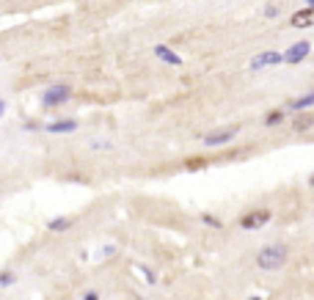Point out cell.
<instances>
[{
	"label": "cell",
	"instance_id": "cell-20",
	"mask_svg": "<svg viewBox=\"0 0 314 300\" xmlns=\"http://www.w3.org/2000/svg\"><path fill=\"white\" fill-rule=\"evenodd\" d=\"M3 110H6V102L0 100V116H3Z\"/></svg>",
	"mask_w": 314,
	"mask_h": 300
},
{
	"label": "cell",
	"instance_id": "cell-15",
	"mask_svg": "<svg viewBox=\"0 0 314 300\" xmlns=\"http://www.w3.org/2000/svg\"><path fill=\"white\" fill-rule=\"evenodd\" d=\"M17 281V276H14L11 270H6V273H0V287H8V284H14Z\"/></svg>",
	"mask_w": 314,
	"mask_h": 300
},
{
	"label": "cell",
	"instance_id": "cell-23",
	"mask_svg": "<svg viewBox=\"0 0 314 300\" xmlns=\"http://www.w3.org/2000/svg\"><path fill=\"white\" fill-rule=\"evenodd\" d=\"M251 300H262V298H251Z\"/></svg>",
	"mask_w": 314,
	"mask_h": 300
},
{
	"label": "cell",
	"instance_id": "cell-5",
	"mask_svg": "<svg viewBox=\"0 0 314 300\" xmlns=\"http://www.w3.org/2000/svg\"><path fill=\"white\" fill-rule=\"evenodd\" d=\"M284 61V53H276V50H267V53H259L251 58V72H259L265 69V66H276Z\"/></svg>",
	"mask_w": 314,
	"mask_h": 300
},
{
	"label": "cell",
	"instance_id": "cell-8",
	"mask_svg": "<svg viewBox=\"0 0 314 300\" xmlns=\"http://www.w3.org/2000/svg\"><path fill=\"white\" fill-rule=\"evenodd\" d=\"M77 130V121L75 118H58V121H50L47 124V132H53V135H64V132H75Z\"/></svg>",
	"mask_w": 314,
	"mask_h": 300
},
{
	"label": "cell",
	"instance_id": "cell-22",
	"mask_svg": "<svg viewBox=\"0 0 314 300\" xmlns=\"http://www.w3.org/2000/svg\"><path fill=\"white\" fill-rule=\"evenodd\" d=\"M303 3H306V6H314V0H303Z\"/></svg>",
	"mask_w": 314,
	"mask_h": 300
},
{
	"label": "cell",
	"instance_id": "cell-6",
	"mask_svg": "<svg viewBox=\"0 0 314 300\" xmlns=\"http://www.w3.org/2000/svg\"><path fill=\"white\" fill-rule=\"evenodd\" d=\"M309 53H312V41H306V39H303V41H295V44H292V47L284 53V64H301Z\"/></svg>",
	"mask_w": 314,
	"mask_h": 300
},
{
	"label": "cell",
	"instance_id": "cell-1",
	"mask_svg": "<svg viewBox=\"0 0 314 300\" xmlns=\"http://www.w3.org/2000/svg\"><path fill=\"white\" fill-rule=\"evenodd\" d=\"M287 262V248L284 245H267L256 253V267L259 270H281Z\"/></svg>",
	"mask_w": 314,
	"mask_h": 300
},
{
	"label": "cell",
	"instance_id": "cell-18",
	"mask_svg": "<svg viewBox=\"0 0 314 300\" xmlns=\"http://www.w3.org/2000/svg\"><path fill=\"white\" fill-rule=\"evenodd\" d=\"M143 278H146V281H149V284H154V281H157V276H154V273H152V270H143Z\"/></svg>",
	"mask_w": 314,
	"mask_h": 300
},
{
	"label": "cell",
	"instance_id": "cell-21",
	"mask_svg": "<svg viewBox=\"0 0 314 300\" xmlns=\"http://www.w3.org/2000/svg\"><path fill=\"white\" fill-rule=\"evenodd\" d=\"M309 185H312V188H314V174H312V177H309Z\"/></svg>",
	"mask_w": 314,
	"mask_h": 300
},
{
	"label": "cell",
	"instance_id": "cell-19",
	"mask_svg": "<svg viewBox=\"0 0 314 300\" xmlns=\"http://www.w3.org/2000/svg\"><path fill=\"white\" fill-rule=\"evenodd\" d=\"M83 300H100V295H97V292H86Z\"/></svg>",
	"mask_w": 314,
	"mask_h": 300
},
{
	"label": "cell",
	"instance_id": "cell-11",
	"mask_svg": "<svg viewBox=\"0 0 314 300\" xmlns=\"http://www.w3.org/2000/svg\"><path fill=\"white\" fill-rule=\"evenodd\" d=\"M309 127H314V116H298L295 121H292V130L295 132H303V130H309Z\"/></svg>",
	"mask_w": 314,
	"mask_h": 300
},
{
	"label": "cell",
	"instance_id": "cell-13",
	"mask_svg": "<svg viewBox=\"0 0 314 300\" xmlns=\"http://www.w3.org/2000/svg\"><path fill=\"white\" fill-rule=\"evenodd\" d=\"M281 121H284V110H270L265 116V124H267V127H276V124H281Z\"/></svg>",
	"mask_w": 314,
	"mask_h": 300
},
{
	"label": "cell",
	"instance_id": "cell-17",
	"mask_svg": "<svg viewBox=\"0 0 314 300\" xmlns=\"http://www.w3.org/2000/svg\"><path fill=\"white\" fill-rule=\"evenodd\" d=\"M265 17H270V19L279 17V8H276V6H267V8H265Z\"/></svg>",
	"mask_w": 314,
	"mask_h": 300
},
{
	"label": "cell",
	"instance_id": "cell-7",
	"mask_svg": "<svg viewBox=\"0 0 314 300\" xmlns=\"http://www.w3.org/2000/svg\"><path fill=\"white\" fill-rule=\"evenodd\" d=\"M290 25L292 28H312L314 25V6H306V8H301V11H295L290 17Z\"/></svg>",
	"mask_w": 314,
	"mask_h": 300
},
{
	"label": "cell",
	"instance_id": "cell-10",
	"mask_svg": "<svg viewBox=\"0 0 314 300\" xmlns=\"http://www.w3.org/2000/svg\"><path fill=\"white\" fill-rule=\"evenodd\" d=\"M306 107H314V91H309V94H303V97H298V100H292L290 102V110H306Z\"/></svg>",
	"mask_w": 314,
	"mask_h": 300
},
{
	"label": "cell",
	"instance_id": "cell-12",
	"mask_svg": "<svg viewBox=\"0 0 314 300\" xmlns=\"http://www.w3.org/2000/svg\"><path fill=\"white\" fill-rule=\"evenodd\" d=\"M72 223H75L72 218H53V220L47 223V229H53V231H66Z\"/></svg>",
	"mask_w": 314,
	"mask_h": 300
},
{
	"label": "cell",
	"instance_id": "cell-2",
	"mask_svg": "<svg viewBox=\"0 0 314 300\" xmlns=\"http://www.w3.org/2000/svg\"><path fill=\"white\" fill-rule=\"evenodd\" d=\"M69 100H72V89L69 86H64V83L50 86V89L42 94V105L44 107H61L64 102H69Z\"/></svg>",
	"mask_w": 314,
	"mask_h": 300
},
{
	"label": "cell",
	"instance_id": "cell-3",
	"mask_svg": "<svg viewBox=\"0 0 314 300\" xmlns=\"http://www.w3.org/2000/svg\"><path fill=\"white\" fill-rule=\"evenodd\" d=\"M240 127H223V130H215V132H207V135L202 138L204 146L215 149V146H226V143H231L234 138H237Z\"/></svg>",
	"mask_w": 314,
	"mask_h": 300
},
{
	"label": "cell",
	"instance_id": "cell-16",
	"mask_svg": "<svg viewBox=\"0 0 314 300\" xmlns=\"http://www.w3.org/2000/svg\"><path fill=\"white\" fill-rule=\"evenodd\" d=\"M185 165H188V171L204 168V157H190V160H188V163H185Z\"/></svg>",
	"mask_w": 314,
	"mask_h": 300
},
{
	"label": "cell",
	"instance_id": "cell-4",
	"mask_svg": "<svg viewBox=\"0 0 314 300\" xmlns=\"http://www.w3.org/2000/svg\"><path fill=\"white\" fill-rule=\"evenodd\" d=\"M270 223V209H251L248 215L240 218V229L245 231H254V229H262V226Z\"/></svg>",
	"mask_w": 314,
	"mask_h": 300
},
{
	"label": "cell",
	"instance_id": "cell-14",
	"mask_svg": "<svg viewBox=\"0 0 314 300\" xmlns=\"http://www.w3.org/2000/svg\"><path fill=\"white\" fill-rule=\"evenodd\" d=\"M202 223L209 226V229H220V220L215 218V215H209V212H204V215H202Z\"/></svg>",
	"mask_w": 314,
	"mask_h": 300
},
{
	"label": "cell",
	"instance_id": "cell-9",
	"mask_svg": "<svg viewBox=\"0 0 314 300\" xmlns=\"http://www.w3.org/2000/svg\"><path fill=\"white\" fill-rule=\"evenodd\" d=\"M154 55L160 61H166V64H171V66H182V58H179L171 47H166V44H157V47H154Z\"/></svg>",
	"mask_w": 314,
	"mask_h": 300
}]
</instances>
